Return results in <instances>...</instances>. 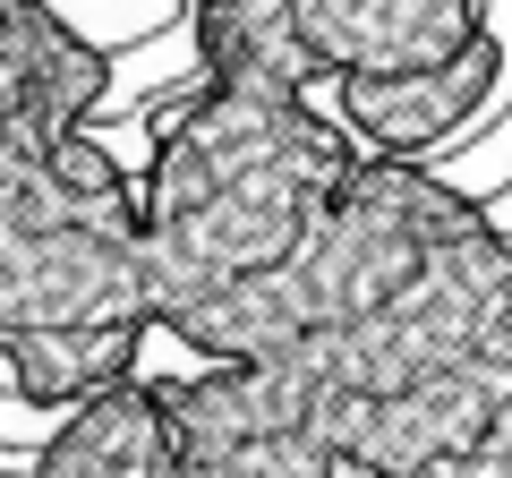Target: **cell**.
<instances>
[{
	"label": "cell",
	"instance_id": "obj_1",
	"mask_svg": "<svg viewBox=\"0 0 512 478\" xmlns=\"http://www.w3.org/2000/svg\"><path fill=\"white\" fill-rule=\"evenodd\" d=\"M504 77H512L504 35H495V26H478V35L461 43L444 69L350 77V86H342V111L376 137L384 154H393V163H410V154H427V146H461V129H470L478 111L504 94Z\"/></svg>",
	"mask_w": 512,
	"mask_h": 478
}]
</instances>
